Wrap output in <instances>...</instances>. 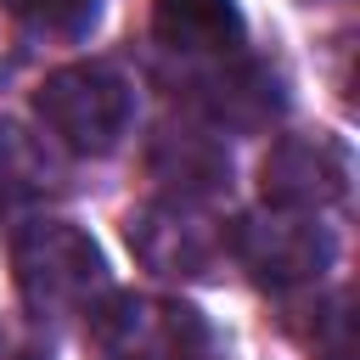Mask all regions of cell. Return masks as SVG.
<instances>
[{
  "mask_svg": "<svg viewBox=\"0 0 360 360\" xmlns=\"http://www.w3.org/2000/svg\"><path fill=\"white\" fill-rule=\"evenodd\" d=\"M152 28L169 51H236L242 45L236 0H158Z\"/></svg>",
  "mask_w": 360,
  "mask_h": 360,
  "instance_id": "obj_6",
  "label": "cell"
},
{
  "mask_svg": "<svg viewBox=\"0 0 360 360\" xmlns=\"http://www.w3.org/2000/svg\"><path fill=\"white\" fill-rule=\"evenodd\" d=\"M34 112L39 124L73 146V152H112L118 135L129 129V112H135V90L118 68L107 62H73V68H56L39 90H34Z\"/></svg>",
  "mask_w": 360,
  "mask_h": 360,
  "instance_id": "obj_1",
  "label": "cell"
},
{
  "mask_svg": "<svg viewBox=\"0 0 360 360\" xmlns=\"http://www.w3.org/2000/svg\"><path fill=\"white\" fill-rule=\"evenodd\" d=\"M135 225H146V231L169 236V248H158V253L146 259V264H152V270H163V276H197V270L208 264V253H214L208 231H202L197 219H186L180 208H152V214H141Z\"/></svg>",
  "mask_w": 360,
  "mask_h": 360,
  "instance_id": "obj_7",
  "label": "cell"
},
{
  "mask_svg": "<svg viewBox=\"0 0 360 360\" xmlns=\"http://www.w3.org/2000/svg\"><path fill=\"white\" fill-rule=\"evenodd\" d=\"M0 11L39 34H84L96 22L101 0H0Z\"/></svg>",
  "mask_w": 360,
  "mask_h": 360,
  "instance_id": "obj_8",
  "label": "cell"
},
{
  "mask_svg": "<svg viewBox=\"0 0 360 360\" xmlns=\"http://www.w3.org/2000/svg\"><path fill=\"white\" fill-rule=\"evenodd\" d=\"M236 248L248 253V264L270 281H304L321 276V264L332 259V236L309 219V214H270V219H248Z\"/></svg>",
  "mask_w": 360,
  "mask_h": 360,
  "instance_id": "obj_4",
  "label": "cell"
},
{
  "mask_svg": "<svg viewBox=\"0 0 360 360\" xmlns=\"http://www.w3.org/2000/svg\"><path fill=\"white\" fill-rule=\"evenodd\" d=\"M264 191L281 208H315L343 191V163L321 141H287L264 158Z\"/></svg>",
  "mask_w": 360,
  "mask_h": 360,
  "instance_id": "obj_5",
  "label": "cell"
},
{
  "mask_svg": "<svg viewBox=\"0 0 360 360\" xmlns=\"http://www.w3.org/2000/svg\"><path fill=\"white\" fill-rule=\"evenodd\" d=\"M17 287L39 315H84L90 292H101V253L96 242L68 219H39L11 248Z\"/></svg>",
  "mask_w": 360,
  "mask_h": 360,
  "instance_id": "obj_2",
  "label": "cell"
},
{
  "mask_svg": "<svg viewBox=\"0 0 360 360\" xmlns=\"http://www.w3.org/2000/svg\"><path fill=\"white\" fill-rule=\"evenodd\" d=\"M90 315V338L107 360H191L202 349V321L191 304L152 298V292H118Z\"/></svg>",
  "mask_w": 360,
  "mask_h": 360,
  "instance_id": "obj_3",
  "label": "cell"
}]
</instances>
